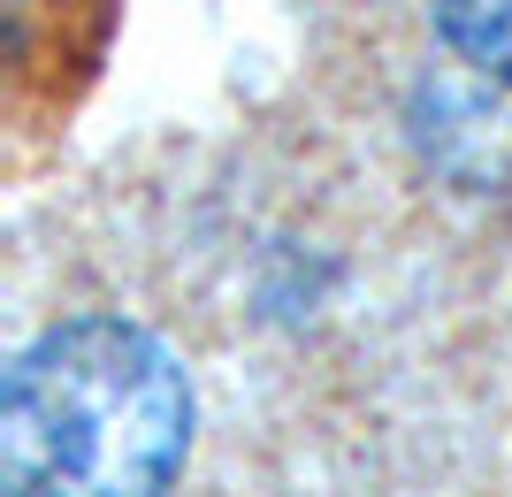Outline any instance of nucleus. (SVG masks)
Listing matches in <instances>:
<instances>
[{"mask_svg":"<svg viewBox=\"0 0 512 497\" xmlns=\"http://www.w3.org/2000/svg\"><path fill=\"white\" fill-rule=\"evenodd\" d=\"M436 31L467 69L490 85H512V0H436Z\"/></svg>","mask_w":512,"mask_h":497,"instance_id":"obj_2","label":"nucleus"},{"mask_svg":"<svg viewBox=\"0 0 512 497\" xmlns=\"http://www.w3.org/2000/svg\"><path fill=\"white\" fill-rule=\"evenodd\" d=\"M192 444V383L138 322L77 314L16 352L0 390L8 497H169Z\"/></svg>","mask_w":512,"mask_h":497,"instance_id":"obj_1","label":"nucleus"}]
</instances>
